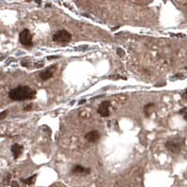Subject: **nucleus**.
I'll list each match as a JSON object with an SVG mask.
<instances>
[{"instance_id": "nucleus-11", "label": "nucleus", "mask_w": 187, "mask_h": 187, "mask_svg": "<svg viewBox=\"0 0 187 187\" xmlns=\"http://www.w3.org/2000/svg\"><path fill=\"white\" fill-rule=\"evenodd\" d=\"M36 178H37V175L35 174V175H33V176L29 177V178H27V179H22V180H21V181L23 182V184H26V185H32V184H35Z\"/></svg>"}, {"instance_id": "nucleus-13", "label": "nucleus", "mask_w": 187, "mask_h": 187, "mask_svg": "<svg viewBox=\"0 0 187 187\" xmlns=\"http://www.w3.org/2000/svg\"><path fill=\"white\" fill-rule=\"evenodd\" d=\"M179 113L181 115H182V117L184 118V120L187 121V108H184V109H181L180 111H179Z\"/></svg>"}, {"instance_id": "nucleus-15", "label": "nucleus", "mask_w": 187, "mask_h": 187, "mask_svg": "<svg viewBox=\"0 0 187 187\" xmlns=\"http://www.w3.org/2000/svg\"><path fill=\"white\" fill-rule=\"evenodd\" d=\"M6 115H8V110H4L1 112V114H0V119L1 120H4L6 118Z\"/></svg>"}, {"instance_id": "nucleus-8", "label": "nucleus", "mask_w": 187, "mask_h": 187, "mask_svg": "<svg viewBox=\"0 0 187 187\" xmlns=\"http://www.w3.org/2000/svg\"><path fill=\"white\" fill-rule=\"evenodd\" d=\"M71 172L73 174H78V175H87L91 173V168L82 167L81 165H76L72 168Z\"/></svg>"}, {"instance_id": "nucleus-17", "label": "nucleus", "mask_w": 187, "mask_h": 187, "mask_svg": "<svg viewBox=\"0 0 187 187\" xmlns=\"http://www.w3.org/2000/svg\"><path fill=\"white\" fill-rule=\"evenodd\" d=\"M181 97L184 98L185 101H187V89H185V90L184 91V92L181 93Z\"/></svg>"}, {"instance_id": "nucleus-6", "label": "nucleus", "mask_w": 187, "mask_h": 187, "mask_svg": "<svg viewBox=\"0 0 187 187\" xmlns=\"http://www.w3.org/2000/svg\"><path fill=\"white\" fill-rule=\"evenodd\" d=\"M110 101H102L100 105L97 108V113L101 116V117H109L110 112Z\"/></svg>"}, {"instance_id": "nucleus-18", "label": "nucleus", "mask_w": 187, "mask_h": 187, "mask_svg": "<svg viewBox=\"0 0 187 187\" xmlns=\"http://www.w3.org/2000/svg\"><path fill=\"white\" fill-rule=\"evenodd\" d=\"M36 2L37 3H40V0H36Z\"/></svg>"}, {"instance_id": "nucleus-1", "label": "nucleus", "mask_w": 187, "mask_h": 187, "mask_svg": "<svg viewBox=\"0 0 187 187\" xmlns=\"http://www.w3.org/2000/svg\"><path fill=\"white\" fill-rule=\"evenodd\" d=\"M36 91L27 85H20L11 89L9 92V97L13 101L30 100L36 97Z\"/></svg>"}, {"instance_id": "nucleus-12", "label": "nucleus", "mask_w": 187, "mask_h": 187, "mask_svg": "<svg viewBox=\"0 0 187 187\" xmlns=\"http://www.w3.org/2000/svg\"><path fill=\"white\" fill-rule=\"evenodd\" d=\"M10 179H11V175L10 173H7L5 177H4V180H3V184L4 185H8L10 184Z\"/></svg>"}, {"instance_id": "nucleus-10", "label": "nucleus", "mask_w": 187, "mask_h": 187, "mask_svg": "<svg viewBox=\"0 0 187 187\" xmlns=\"http://www.w3.org/2000/svg\"><path fill=\"white\" fill-rule=\"evenodd\" d=\"M155 103H152V102L148 103L147 105H145V106H144V110H143V111H144L145 115H146V117H150V116H151L152 112L153 111V109H155Z\"/></svg>"}, {"instance_id": "nucleus-5", "label": "nucleus", "mask_w": 187, "mask_h": 187, "mask_svg": "<svg viewBox=\"0 0 187 187\" xmlns=\"http://www.w3.org/2000/svg\"><path fill=\"white\" fill-rule=\"evenodd\" d=\"M56 69H57V66L55 65L49 66V68H45L39 73V78L42 81H48L55 75V73L56 72Z\"/></svg>"}, {"instance_id": "nucleus-3", "label": "nucleus", "mask_w": 187, "mask_h": 187, "mask_svg": "<svg viewBox=\"0 0 187 187\" xmlns=\"http://www.w3.org/2000/svg\"><path fill=\"white\" fill-rule=\"evenodd\" d=\"M72 39V35L66 30H58L52 36V40L56 43H68Z\"/></svg>"}, {"instance_id": "nucleus-14", "label": "nucleus", "mask_w": 187, "mask_h": 187, "mask_svg": "<svg viewBox=\"0 0 187 187\" xmlns=\"http://www.w3.org/2000/svg\"><path fill=\"white\" fill-rule=\"evenodd\" d=\"M117 55H118L120 57L124 56V50H123L122 48H118V49H117Z\"/></svg>"}, {"instance_id": "nucleus-4", "label": "nucleus", "mask_w": 187, "mask_h": 187, "mask_svg": "<svg viewBox=\"0 0 187 187\" xmlns=\"http://www.w3.org/2000/svg\"><path fill=\"white\" fill-rule=\"evenodd\" d=\"M19 41L23 46L32 47L33 46V35L28 29H23L19 34Z\"/></svg>"}, {"instance_id": "nucleus-7", "label": "nucleus", "mask_w": 187, "mask_h": 187, "mask_svg": "<svg viewBox=\"0 0 187 187\" xmlns=\"http://www.w3.org/2000/svg\"><path fill=\"white\" fill-rule=\"evenodd\" d=\"M84 139L88 142H91V143L97 142L98 139H100V133H99L98 130H92L87 133V134H85Z\"/></svg>"}, {"instance_id": "nucleus-9", "label": "nucleus", "mask_w": 187, "mask_h": 187, "mask_svg": "<svg viewBox=\"0 0 187 187\" xmlns=\"http://www.w3.org/2000/svg\"><path fill=\"white\" fill-rule=\"evenodd\" d=\"M11 152L12 155H13V157L14 159H18L19 157L21 156V155L23 153V146L22 145H20L18 143H15L11 146Z\"/></svg>"}, {"instance_id": "nucleus-19", "label": "nucleus", "mask_w": 187, "mask_h": 187, "mask_svg": "<svg viewBox=\"0 0 187 187\" xmlns=\"http://www.w3.org/2000/svg\"><path fill=\"white\" fill-rule=\"evenodd\" d=\"M186 68V69H187V66H186V68Z\"/></svg>"}, {"instance_id": "nucleus-16", "label": "nucleus", "mask_w": 187, "mask_h": 187, "mask_svg": "<svg viewBox=\"0 0 187 187\" xmlns=\"http://www.w3.org/2000/svg\"><path fill=\"white\" fill-rule=\"evenodd\" d=\"M32 107H33L32 104H28V105H26V107L23 108V110H24V111H29V110H32Z\"/></svg>"}, {"instance_id": "nucleus-2", "label": "nucleus", "mask_w": 187, "mask_h": 187, "mask_svg": "<svg viewBox=\"0 0 187 187\" xmlns=\"http://www.w3.org/2000/svg\"><path fill=\"white\" fill-rule=\"evenodd\" d=\"M182 145H184V139L181 138H173L168 139L167 142L165 143V147L167 148L168 152L174 155H178L181 151Z\"/></svg>"}]
</instances>
